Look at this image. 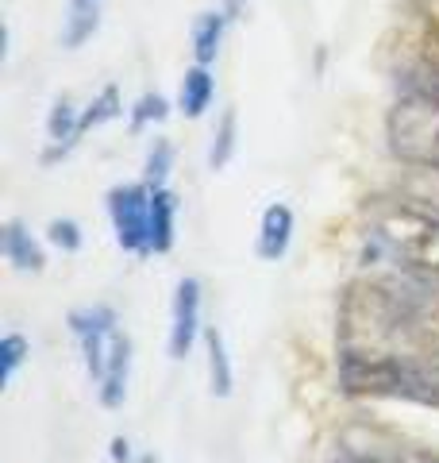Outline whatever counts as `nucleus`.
I'll return each mask as SVG.
<instances>
[{"label": "nucleus", "mask_w": 439, "mask_h": 463, "mask_svg": "<svg viewBox=\"0 0 439 463\" xmlns=\"http://www.w3.org/2000/svg\"><path fill=\"white\" fill-rule=\"evenodd\" d=\"M340 463H439V452L432 448H416V444H362L350 448Z\"/></svg>", "instance_id": "nucleus-14"}, {"label": "nucleus", "mask_w": 439, "mask_h": 463, "mask_svg": "<svg viewBox=\"0 0 439 463\" xmlns=\"http://www.w3.org/2000/svg\"><path fill=\"white\" fill-rule=\"evenodd\" d=\"M397 194L405 201H416V205L439 213V166H413V163H405L401 178H397Z\"/></svg>", "instance_id": "nucleus-17"}, {"label": "nucleus", "mask_w": 439, "mask_h": 463, "mask_svg": "<svg viewBox=\"0 0 439 463\" xmlns=\"http://www.w3.org/2000/svg\"><path fill=\"white\" fill-rule=\"evenodd\" d=\"M170 170H173V143L154 139L151 151H146V163H143V182L146 185H166Z\"/></svg>", "instance_id": "nucleus-22"}, {"label": "nucleus", "mask_w": 439, "mask_h": 463, "mask_svg": "<svg viewBox=\"0 0 439 463\" xmlns=\"http://www.w3.org/2000/svg\"><path fill=\"white\" fill-rule=\"evenodd\" d=\"M131 336L127 332H116L112 340V352H108V364H105V374L97 383V398L105 410H120L124 398H127V379H131Z\"/></svg>", "instance_id": "nucleus-9"}, {"label": "nucleus", "mask_w": 439, "mask_h": 463, "mask_svg": "<svg viewBox=\"0 0 439 463\" xmlns=\"http://www.w3.org/2000/svg\"><path fill=\"white\" fill-rule=\"evenodd\" d=\"M108 221L116 232V243L127 255L146 259L151 255V185L127 182L108 190Z\"/></svg>", "instance_id": "nucleus-5"}, {"label": "nucleus", "mask_w": 439, "mask_h": 463, "mask_svg": "<svg viewBox=\"0 0 439 463\" xmlns=\"http://www.w3.org/2000/svg\"><path fill=\"white\" fill-rule=\"evenodd\" d=\"M108 456H112V463H131V459H135V452H131V440H127V437H112Z\"/></svg>", "instance_id": "nucleus-25"}, {"label": "nucleus", "mask_w": 439, "mask_h": 463, "mask_svg": "<svg viewBox=\"0 0 439 463\" xmlns=\"http://www.w3.org/2000/svg\"><path fill=\"white\" fill-rule=\"evenodd\" d=\"M293 228H297V221H293V209L289 205H282V201L266 205V213H262V221H258V236H255L258 259H266V263L285 259L289 243H293Z\"/></svg>", "instance_id": "nucleus-10"}, {"label": "nucleus", "mask_w": 439, "mask_h": 463, "mask_svg": "<svg viewBox=\"0 0 439 463\" xmlns=\"http://www.w3.org/2000/svg\"><path fill=\"white\" fill-rule=\"evenodd\" d=\"M178 194L151 185V255H166L178 243Z\"/></svg>", "instance_id": "nucleus-11"}, {"label": "nucleus", "mask_w": 439, "mask_h": 463, "mask_svg": "<svg viewBox=\"0 0 439 463\" xmlns=\"http://www.w3.org/2000/svg\"><path fill=\"white\" fill-rule=\"evenodd\" d=\"M239 147V112L236 109H224L220 120L212 128V143H209V170H224L231 158H236Z\"/></svg>", "instance_id": "nucleus-19"}, {"label": "nucleus", "mask_w": 439, "mask_h": 463, "mask_svg": "<svg viewBox=\"0 0 439 463\" xmlns=\"http://www.w3.org/2000/svg\"><path fill=\"white\" fill-rule=\"evenodd\" d=\"M47 240H51L62 255H73V251H81L85 232H81L78 221H70V216H54V221L47 224Z\"/></svg>", "instance_id": "nucleus-24"}, {"label": "nucleus", "mask_w": 439, "mask_h": 463, "mask_svg": "<svg viewBox=\"0 0 439 463\" xmlns=\"http://www.w3.org/2000/svg\"><path fill=\"white\" fill-rule=\"evenodd\" d=\"M366 263H386L393 270L439 274V213L416 201L378 197L366 205Z\"/></svg>", "instance_id": "nucleus-2"}, {"label": "nucleus", "mask_w": 439, "mask_h": 463, "mask_svg": "<svg viewBox=\"0 0 439 463\" xmlns=\"http://www.w3.org/2000/svg\"><path fill=\"white\" fill-rule=\"evenodd\" d=\"M27 355H32V344H27L23 332H5L0 336V383H12L16 379V371L27 364Z\"/></svg>", "instance_id": "nucleus-21"}, {"label": "nucleus", "mask_w": 439, "mask_h": 463, "mask_svg": "<svg viewBox=\"0 0 439 463\" xmlns=\"http://www.w3.org/2000/svg\"><path fill=\"white\" fill-rule=\"evenodd\" d=\"M170 116V100L163 93H143L135 105H131V132H143L151 124H163Z\"/></svg>", "instance_id": "nucleus-23"}, {"label": "nucleus", "mask_w": 439, "mask_h": 463, "mask_svg": "<svg viewBox=\"0 0 439 463\" xmlns=\"http://www.w3.org/2000/svg\"><path fill=\"white\" fill-rule=\"evenodd\" d=\"M220 8L228 12V20H239L243 12H247V0H224V5H220Z\"/></svg>", "instance_id": "nucleus-26"}, {"label": "nucleus", "mask_w": 439, "mask_h": 463, "mask_svg": "<svg viewBox=\"0 0 439 463\" xmlns=\"http://www.w3.org/2000/svg\"><path fill=\"white\" fill-rule=\"evenodd\" d=\"M204 352H209V386H212V398H231L236 371H231V355H228L224 332H220L216 325L204 328Z\"/></svg>", "instance_id": "nucleus-16"}, {"label": "nucleus", "mask_w": 439, "mask_h": 463, "mask_svg": "<svg viewBox=\"0 0 439 463\" xmlns=\"http://www.w3.org/2000/svg\"><path fill=\"white\" fill-rule=\"evenodd\" d=\"M212 100H216V78H212V70L193 62V66L185 70L182 85H178V112L189 116V120H201V116L212 109Z\"/></svg>", "instance_id": "nucleus-13"}, {"label": "nucleus", "mask_w": 439, "mask_h": 463, "mask_svg": "<svg viewBox=\"0 0 439 463\" xmlns=\"http://www.w3.org/2000/svg\"><path fill=\"white\" fill-rule=\"evenodd\" d=\"M201 279H182L178 289H173V309H170V359H185L189 352H193L197 336L204 332L201 325Z\"/></svg>", "instance_id": "nucleus-7"}, {"label": "nucleus", "mask_w": 439, "mask_h": 463, "mask_svg": "<svg viewBox=\"0 0 439 463\" xmlns=\"http://www.w3.org/2000/svg\"><path fill=\"white\" fill-rule=\"evenodd\" d=\"M70 332L81 347V359H85V371L89 379L100 383L108 364V352H112V340L120 332V317H116L112 306H89V309H73L70 313Z\"/></svg>", "instance_id": "nucleus-6"}, {"label": "nucleus", "mask_w": 439, "mask_h": 463, "mask_svg": "<svg viewBox=\"0 0 439 463\" xmlns=\"http://www.w3.org/2000/svg\"><path fill=\"white\" fill-rule=\"evenodd\" d=\"M0 251H5V259L20 274H39L42 267H47V251H42V243L27 232L23 221L5 224V232H0Z\"/></svg>", "instance_id": "nucleus-12"}, {"label": "nucleus", "mask_w": 439, "mask_h": 463, "mask_svg": "<svg viewBox=\"0 0 439 463\" xmlns=\"http://www.w3.org/2000/svg\"><path fill=\"white\" fill-rule=\"evenodd\" d=\"M386 139L401 163L439 166V105L424 97H401L386 116Z\"/></svg>", "instance_id": "nucleus-4"}, {"label": "nucleus", "mask_w": 439, "mask_h": 463, "mask_svg": "<svg viewBox=\"0 0 439 463\" xmlns=\"http://www.w3.org/2000/svg\"><path fill=\"white\" fill-rule=\"evenodd\" d=\"M124 116V97H120V90H116V85H105V90H100L89 105L81 109V139L93 132V128H100V124H112V120H120Z\"/></svg>", "instance_id": "nucleus-20"}, {"label": "nucleus", "mask_w": 439, "mask_h": 463, "mask_svg": "<svg viewBox=\"0 0 439 463\" xmlns=\"http://www.w3.org/2000/svg\"><path fill=\"white\" fill-rule=\"evenodd\" d=\"M340 352L439 359V332L432 328V317L416 309L389 274L362 279L350 282L340 298Z\"/></svg>", "instance_id": "nucleus-1"}, {"label": "nucleus", "mask_w": 439, "mask_h": 463, "mask_svg": "<svg viewBox=\"0 0 439 463\" xmlns=\"http://www.w3.org/2000/svg\"><path fill=\"white\" fill-rule=\"evenodd\" d=\"M228 12L224 8H212V12H201V16L193 20V35H189V43H193V62L201 66H212L220 47H224V35H228Z\"/></svg>", "instance_id": "nucleus-15"}, {"label": "nucleus", "mask_w": 439, "mask_h": 463, "mask_svg": "<svg viewBox=\"0 0 439 463\" xmlns=\"http://www.w3.org/2000/svg\"><path fill=\"white\" fill-rule=\"evenodd\" d=\"M340 390L347 398H389L439 410V359L340 352Z\"/></svg>", "instance_id": "nucleus-3"}, {"label": "nucleus", "mask_w": 439, "mask_h": 463, "mask_svg": "<svg viewBox=\"0 0 439 463\" xmlns=\"http://www.w3.org/2000/svg\"><path fill=\"white\" fill-rule=\"evenodd\" d=\"M81 109L73 105V97H58L47 116V151H42V166H54L81 143Z\"/></svg>", "instance_id": "nucleus-8"}, {"label": "nucleus", "mask_w": 439, "mask_h": 463, "mask_svg": "<svg viewBox=\"0 0 439 463\" xmlns=\"http://www.w3.org/2000/svg\"><path fill=\"white\" fill-rule=\"evenodd\" d=\"M97 5L100 0H70L66 24H62V47L66 51H78L97 35V27H100V8Z\"/></svg>", "instance_id": "nucleus-18"}]
</instances>
